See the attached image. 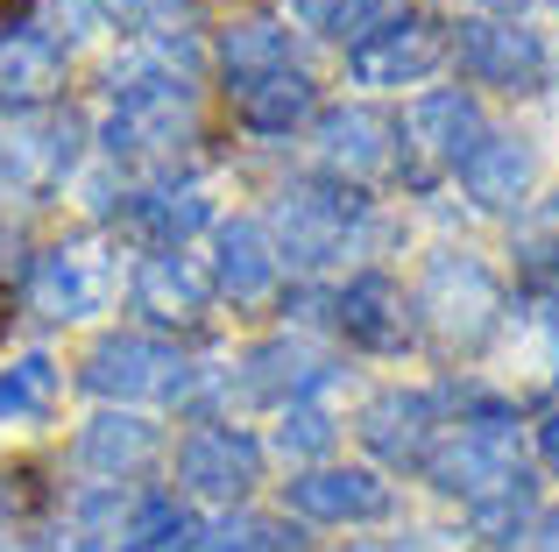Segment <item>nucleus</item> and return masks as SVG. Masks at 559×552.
Masks as SVG:
<instances>
[{
	"instance_id": "obj_27",
	"label": "nucleus",
	"mask_w": 559,
	"mask_h": 552,
	"mask_svg": "<svg viewBox=\"0 0 559 552\" xmlns=\"http://www.w3.org/2000/svg\"><path fill=\"white\" fill-rule=\"evenodd\" d=\"M93 8L121 28H150V36H164V43L191 36V22H199V0H93Z\"/></svg>"
},
{
	"instance_id": "obj_10",
	"label": "nucleus",
	"mask_w": 559,
	"mask_h": 552,
	"mask_svg": "<svg viewBox=\"0 0 559 552\" xmlns=\"http://www.w3.org/2000/svg\"><path fill=\"white\" fill-rule=\"evenodd\" d=\"M447 57V36H439V22H425V14H404V22H382L361 50H347V71H355L361 85H418L425 71Z\"/></svg>"
},
{
	"instance_id": "obj_22",
	"label": "nucleus",
	"mask_w": 559,
	"mask_h": 552,
	"mask_svg": "<svg viewBox=\"0 0 559 552\" xmlns=\"http://www.w3.org/2000/svg\"><path fill=\"white\" fill-rule=\"evenodd\" d=\"M128 220H135L142 235L170 255L185 235H199V227H205V199L199 192H135V199H128Z\"/></svg>"
},
{
	"instance_id": "obj_17",
	"label": "nucleus",
	"mask_w": 559,
	"mask_h": 552,
	"mask_svg": "<svg viewBox=\"0 0 559 552\" xmlns=\"http://www.w3.org/2000/svg\"><path fill=\"white\" fill-rule=\"evenodd\" d=\"M276 269H284V255H276V241H270V227L262 220H227L219 227V290H227L234 304H262L276 290Z\"/></svg>"
},
{
	"instance_id": "obj_2",
	"label": "nucleus",
	"mask_w": 559,
	"mask_h": 552,
	"mask_svg": "<svg viewBox=\"0 0 559 552\" xmlns=\"http://www.w3.org/2000/svg\"><path fill=\"white\" fill-rule=\"evenodd\" d=\"M199 539V525L170 496H142V489H93L71 511V545L79 552H164Z\"/></svg>"
},
{
	"instance_id": "obj_29",
	"label": "nucleus",
	"mask_w": 559,
	"mask_h": 552,
	"mask_svg": "<svg viewBox=\"0 0 559 552\" xmlns=\"http://www.w3.org/2000/svg\"><path fill=\"white\" fill-rule=\"evenodd\" d=\"M538 454H546V468L559 475V411H546V425H538Z\"/></svg>"
},
{
	"instance_id": "obj_16",
	"label": "nucleus",
	"mask_w": 559,
	"mask_h": 552,
	"mask_svg": "<svg viewBox=\"0 0 559 552\" xmlns=\"http://www.w3.org/2000/svg\"><path fill=\"white\" fill-rule=\"evenodd\" d=\"M333 319H341V333L355 347H369V355H396V347L411 340L404 290H396L390 276H355V284L333 298Z\"/></svg>"
},
{
	"instance_id": "obj_31",
	"label": "nucleus",
	"mask_w": 559,
	"mask_h": 552,
	"mask_svg": "<svg viewBox=\"0 0 559 552\" xmlns=\"http://www.w3.org/2000/svg\"><path fill=\"white\" fill-rule=\"evenodd\" d=\"M14 14H28V0H0V28H8Z\"/></svg>"
},
{
	"instance_id": "obj_8",
	"label": "nucleus",
	"mask_w": 559,
	"mask_h": 552,
	"mask_svg": "<svg viewBox=\"0 0 559 552\" xmlns=\"http://www.w3.org/2000/svg\"><path fill=\"white\" fill-rule=\"evenodd\" d=\"M355 432L390 468H425L439 446V397H425V389H382V397L361 404Z\"/></svg>"
},
{
	"instance_id": "obj_6",
	"label": "nucleus",
	"mask_w": 559,
	"mask_h": 552,
	"mask_svg": "<svg viewBox=\"0 0 559 552\" xmlns=\"http://www.w3.org/2000/svg\"><path fill=\"white\" fill-rule=\"evenodd\" d=\"M396 135H411L396 156L418 149V164H411V184H432L439 170H467V156L489 142V121H481V107H475L467 93H425Z\"/></svg>"
},
{
	"instance_id": "obj_35",
	"label": "nucleus",
	"mask_w": 559,
	"mask_h": 552,
	"mask_svg": "<svg viewBox=\"0 0 559 552\" xmlns=\"http://www.w3.org/2000/svg\"><path fill=\"white\" fill-rule=\"evenodd\" d=\"M8 552H14V545H8Z\"/></svg>"
},
{
	"instance_id": "obj_18",
	"label": "nucleus",
	"mask_w": 559,
	"mask_h": 552,
	"mask_svg": "<svg viewBox=\"0 0 559 552\" xmlns=\"http://www.w3.org/2000/svg\"><path fill=\"white\" fill-rule=\"evenodd\" d=\"M156 460V425L135 411H99L93 425L79 432V468L85 475H107V482H121V475L150 468Z\"/></svg>"
},
{
	"instance_id": "obj_25",
	"label": "nucleus",
	"mask_w": 559,
	"mask_h": 552,
	"mask_svg": "<svg viewBox=\"0 0 559 552\" xmlns=\"http://www.w3.org/2000/svg\"><path fill=\"white\" fill-rule=\"evenodd\" d=\"M50 397H57V361L50 355H28V361H14V369H0V418H43L50 411Z\"/></svg>"
},
{
	"instance_id": "obj_20",
	"label": "nucleus",
	"mask_w": 559,
	"mask_h": 552,
	"mask_svg": "<svg viewBox=\"0 0 559 552\" xmlns=\"http://www.w3.org/2000/svg\"><path fill=\"white\" fill-rule=\"evenodd\" d=\"M64 85V57L43 36H0V99L8 107H43Z\"/></svg>"
},
{
	"instance_id": "obj_4",
	"label": "nucleus",
	"mask_w": 559,
	"mask_h": 552,
	"mask_svg": "<svg viewBox=\"0 0 559 552\" xmlns=\"http://www.w3.org/2000/svg\"><path fill=\"white\" fill-rule=\"evenodd\" d=\"M355 227H361L355 184H290L276 206V255H290L298 269H326L333 255H347Z\"/></svg>"
},
{
	"instance_id": "obj_28",
	"label": "nucleus",
	"mask_w": 559,
	"mask_h": 552,
	"mask_svg": "<svg viewBox=\"0 0 559 552\" xmlns=\"http://www.w3.org/2000/svg\"><path fill=\"white\" fill-rule=\"evenodd\" d=\"M276 446H284V454H298V460L326 454V446H333V418L319 411V404H290L284 425H276Z\"/></svg>"
},
{
	"instance_id": "obj_32",
	"label": "nucleus",
	"mask_w": 559,
	"mask_h": 552,
	"mask_svg": "<svg viewBox=\"0 0 559 552\" xmlns=\"http://www.w3.org/2000/svg\"><path fill=\"white\" fill-rule=\"evenodd\" d=\"M481 8H496V14H503V22H510V14H518L524 0H481Z\"/></svg>"
},
{
	"instance_id": "obj_19",
	"label": "nucleus",
	"mask_w": 559,
	"mask_h": 552,
	"mask_svg": "<svg viewBox=\"0 0 559 552\" xmlns=\"http://www.w3.org/2000/svg\"><path fill=\"white\" fill-rule=\"evenodd\" d=\"M461 184H467V199H475V206L510 213L524 192H532V149H524L518 135H496V128H489V142L467 156Z\"/></svg>"
},
{
	"instance_id": "obj_5",
	"label": "nucleus",
	"mask_w": 559,
	"mask_h": 552,
	"mask_svg": "<svg viewBox=\"0 0 559 552\" xmlns=\"http://www.w3.org/2000/svg\"><path fill=\"white\" fill-rule=\"evenodd\" d=\"M85 389L93 397H185L191 389V361L178 355L170 340H150V333H107V340H93V355H85Z\"/></svg>"
},
{
	"instance_id": "obj_3",
	"label": "nucleus",
	"mask_w": 559,
	"mask_h": 552,
	"mask_svg": "<svg viewBox=\"0 0 559 552\" xmlns=\"http://www.w3.org/2000/svg\"><path fill=\"white\" fill-rule=\"evenodd\" d=\"M418 312H425V326H432V340L447 347V355H475L496 333L503 290H496V276L481 269L475 255H439L418 284Z\"/></svg>"
},
{
	"instance_id": "obj_7",
	"label": "nucleus",
	"mask_w": 559,
	"mask_h": 552,
	"mask_svg": "<svg viewBox=\"0 0 559 552\" xmlns=\"http://www.w3.org/2000/svg\"><path fill=\"white\" fill-rule=\"evenodd\" d=\"M453 50H461V71H467V79L496 85V93H538V85H546V43H538L524 22L475 14V22H461Z\"/></svg>"
},
{
	"instance_id": "obj_14",
	"label": "nucleus",
	"mask_w": 559,
	"mask_h": 552,
	"mask_svg": "<svg viewBox=\"0 0 559 552\" xmlns=\"http://www.w3.org/2000/svg\"><path fill=\"white\" fill-rule=\"evenodd\" d=\"M107 263H99L93 249H50L36 255V269H28V298H36V312L50 319H85L107 304Z\"/></svg>"
},
{
	"instance_id": "obj_21",
	"label": "nucleus",
	"mask_w": 559,
	"mask_h": 552,
	"mask_svg": "<svg viewBox=\"0 0 559 552\" xmlns=\"http://www.w3.org/2000/svg\"><path fill=\"white\" fill-rule=\"evenodd\" d=\"M135 304L150 319H199L205 312V276L191 269L178 249H170V255H150V263L135 269Z\"/></svg>"
},
{
	"instance_id": "obj_23",
	"label": "nucleus",
	"mask_w": 559,
	"mask_h": 552,
	"mask_svg": "<svg viewBox=\"0 0 559 552\" xmlns=\"http://www.w3.org/2000/svg\"><path fill=\"white\" fill-rule=\"evenodd\" d=\"M290 14H298L305 28H319V36L361 50V43L390 22V0H290Z\"/></svg>"
},
{
	"instance_id": "obj_26",
	"label": "nucleus",
	"mask_w": 559,
	"mask_h": 552,
	"mask_svg": "<svg viewBox=\"0 0 559 552\" xmlns=\"http://www.w3.org/2000/svg\"><path fill=\"white\" fill-rule=\"evenodd\" d=\"M199 552H305V539L284 525V517H255V511H241V517H227V525L205 531V545H199Z\"/></svg>"
},
{
	"instance_id": "obj_24",
	"label": "nucleus",
	"mask_w": 559,
	"mask_h": 552,
	"mask_svg": "<svg viewBox=\"0 0 559 552\" xmlns=\"http://www.w3.org/2000/svg\"><path fill=\"white\" fill-rule=\"evenodd\" d=\"M219 64H227V85L262 79V71L290 64V36L276 22H241V28H227V36H219Z\"/></svg>"
},
{
	"instance_id": "obj_30",
	"label": "nucleus",
	"mask_w": 559,
	"mask_h": 552,
	"mask_svg": "<svg viewBox=\"0 0 559 552\" xmlns=\"http://www.w3.org/2000/svg\"><path fill=\"white\" fill-rule=\"evenodd\" d=\"M532 552H559V511L538 517V531H532Z\"/></svg>"
},
{
	"instance_id": "obj_33",
	"label": "nucleus",
	"mask_w": 559,
	"mask_h": 552,
	"mask_svg": "<svg viewBox=\"0 0 559 552\" xmlns=\"http://www.w3.org/2000/svg\"><path fill=\"white\" fill-rule=\"evenodd\" d=\"M8 170H14V164H8V135H0V184H8Z\"/></svg>"
},
{
	"instance_id": "obj_34",
	"label": "nucleus",
	"mask_w": 559,
	"mask_h": 552,
	"mask_svg": "<svg viewBox=\"0 0 559 552\" xmlns=\"http://www.w3.org/2000/svg\"><path fill=\"white\" fill-rule=\"evenodd\" d=\"M0 326H8V304H0Z\"/></svg>"
},
{
	"instance_id": "obj_13",
	"label": "nucleus",
	"mask_w": 559,
	"mask_h": 552,
	"mask_svg": "<svg viewBox=\"0 0 559 552\" xmlns=\"http://www.w3.org/2000/svg\"><path fill=\"white\" fill-rule=\"evenodd\" d=\"M396 149H404V135H396L390 113H376V107L319 113V156H326L333 170H347V178H376V170H390Z\"/></svg>"
},
{
	"instance_id": "obj_12",
	"label": "nucleus",
	"mask_w": 559,
	"mask_h": 552,
	"mask_svg": "<svg viewBox=\"0 0 559 552\" xmlns=\"http://www.w3.org/2000/svg\"><path fill=\"white\" fill-rule=\"evenodd\" d=\"M333 375V361L319 355L312 340H262V347H248V361H241V397L248 404H305V389H319Z\"/></svg>"
},
{
	"instance_id": "obj_15",
	"label": "nucleus",
	"mask_w": 559,
	"mask_h": 552,
	"mask_svg": "<svg viewBox=\"0 0 559 552\" xmlns=\"http://www.w3.org/2000/svg\"><path fill=\"white\" fill-rule=\"evenodd\" d=\"M227 99H234V121L241 128H255V135H290V128L319 107V85H312L305 64H276V71H262V79L227 85Z\"/></svg>"
},
{
	"instance_id": "obj_1",
	"label": "nucleus",
	"mask_w": 559,
	"mask_h": 552,
	"mask_svg": "<svg viewBox=\"0 0 559 552\" xmlns=\"http://www.w3.org/2000/svg\"><path fill=\"white\" fill-rule=\"evenodd\" d=\"M425 475H432V489L475 503V511H481V503L518 496V489H532V475H524V460H518L510 411H503V404H489V397H475V425H461L453 440L432 446Z\"/></svg>"
},
{
	"instance_id": "obj_11",
	"label": "nucleus",
	"mask_w": 559,
	"mask_h": 552,
	"mask_svg": "<svg viewBox=\"0 0 559 552\" xmlns=\"http://www.w3.org/2000/svg\"><path fill=\"white\" fill-rule=\"evenodd\" d=\"M284 496L298 517H319V525H369L390 511V489L369 468H305L284 482Z\"/></svg>"
},
{
	"instance_id": "obj_9",
	"label": "nucleus",
	"mask_w": 559,
	"mask_h": 552,
	"mask_svg": "<svg viewBox=\"0 0 559 552\" xmlns=\"http://www.w3.org/2000/svg\"><path fill=\"white\" fill-rule=\"evenodd\" d=\"M178 482L199 489V496L234 503L262 482V446L248 440L241 425H199V432H185V446H178Z\"/></svg>"
}]
</instances>
